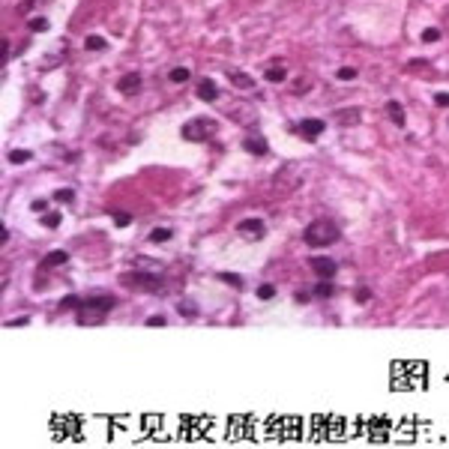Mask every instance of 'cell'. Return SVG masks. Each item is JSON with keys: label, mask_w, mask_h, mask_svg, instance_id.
<instances>
[{"label": "cell", "mask_w": 449, "mask_h": 449, "mask_svg": "<svg viewBox=\"0 0 449 449\" xmlns=\"http://www.w3.org/2000/svg\"><path fill=\"white\" fill-rule=\"evenodd\" d=\"M117 306V300L111 294L105 296H87L81 300V306H78V324L81 327H96V324H102L105 317H108V311Z\"/></svg>", "instance_id": "obj_1"}, {"label": "cell", "mask_w": 449, "mask_h": 449, "mask_svg": "<svg viewBox=\"0 0 449 449\" xmlns=\"http://www.w3.org/2000/svg\"><path fill=\"white\" fill-rule=\"evenodd\" d=\"M339 224L332 222V219H314L311 224H306V231H303V240L309 242V246H332V242L339 240Z\"/></svg>", "instance_id": "obj_2"}, {"label": "cell", "mask_w": 449, "mask_h": 449, "mask_svg": "<svg viewBox=\"0 0 449 449\" xmlns=\"http://www.w3.org/2000/svg\"><path fill=\"white\" fill-rule=\"evenodd\" d=\"M120 285L123 288H132V291H147V294H162V278L153 276V273H144V270H138V273H123L120 276Z\"/></svg>", "instance_id": "obj_3"}, {"label": "cell", "mask_w": 449, "mask_h": 449, "mask_svg": "<svg viewBox=\"0 0 449 449\" xmlns=\"http://www.w3.org/2000/svg\"><path fill=\"white\" fill-rule=\"evenodd\" d=\"M180 132H183L186 141H210L216 132H219V123L213 120V117H195V120H189Z\"/></svg>", "instance_id": "obj_4"}, {"label": "cell", "mask_w": 449, "mask_h": 449, "mask_svg": "<svg viewBox=\"0 0 449 449\" xmlns=\"http://www.w3.org/2000/svg\"><path fill=\"white\" fill-rule=\"evenodd\" d=\"M237 231H240V237H242V240L255 242V240H260V237L267 234V224H264V219L252 216V219H242V222L237 224Z\"/></svg>", "instance_id": "obj_5"}, {"label": "cell", "mask_w": 449, "mask_h": 449, "mask_svg": "<svg viewBox=\"0 0 449 449\" xmlns=\"http://www.w3.org/2000/svg\"><path fill=\"white\" fill-rule=\"evenodd\" d=\"M324 129H327V123H324V120H314V117H309V120H300L294 126V132H296V135H303L306 141H314L317 135H324Z\"/></svg>", "instance_id": "obj_6"}, {"label": "cell", "mask_w": 449, "mask_h": 449, "mask_svg": "<svg viewBox=\"0 0 449 449\" xmlns=\"http://www.w3.org/2000/svg\"><path fill=\"white\" fill-rule=\"evenodd\" d=\"M117 90H120L123 96H135L141 90V72H126L120 81H117Z\"/></svg>", "instance_id": "obj_7"}, {"label": "cell", "mask_w": 449, "mask_h": 449, "mask_svg": "<svg viewBox=\"0 0 449 449\" xmlns=\"http://www.w3.org/2000/svg\"><path fill=\"white\" fill-rule=\"evenodd\" d=\"M309 264H311V270H314L321 278H332L335 273H339V264L329 260V258H311Z\"/></svg>", "instance_id": "obj_8"}, {"label": "cell", "mask_w": 449, "mask_h": 449, "mask_svg": "<svg viewBox=\"0 0 449 449\" xmlns=\"http://www.w3.org/2000/svg\"><path fill=\"white\" fill-rule=\"evenodd\" d=\"M198 99L201 102H216L219 99V87H216L213 78H201L198 81Z\"/></svg>", "instance_id": "obj_9"}, {"label": "cell", "mask_w": 449, "mask_h": 449, "mask_svg": "<svg viewBox=\"0 0 449 449\" xmlns=\"http://www.w3.org/2000/svg\"><path fill=\"white\" fill-rule=\"evenodd\" d=\"M335 120L342 123V126H357V123L363 120V108H357V105L353 108H339L335 111Z\"/></svg>", "instance_id": "obj_10"}, {"label": "cell", "mask_w": 449, "mask_h": 449, "mask_svg": "<svg viewBox=\"0 0 449 449\" xmlns=\"http://www.w3.org/2000/svg\"><path fill=\"white\" fill-rule=\"evenodd\" d=\"M386 114H389V120L396 123V126H404V123H407V114H404L401 102H396V99H389V102H386Z\"/></svg>", "instance_id": "obj_11"}, {"label": "cell", "mask_w": 449, "mask_h": 449, "mask_svg": "<svg viewBox=\"0 0 449 449\" xmlns=\"http://www.w3.org/2000/svg\"><path fill=\"white\" fill-rule=\"evenodd\" d=\"M66 260H69V255L57 249V252H51V255H45V258H42V270H54V267H60V264H66Z\"/></svg>", "instance_id": "obj_12"}, {"label": "cell", "mask_w": 449, "mask_h": 449, "mask_svg": "<svg viewBox=\"0 0 449 449\" xmlns=\"http://www.w3.org/2000/svg\"><path fill=\"white\" fill-rule=\"evenodd\" d=\"M228 78H231V84H234V87H242V90H252V87H255V81H252L249 75H242V72H237V69L228 72Z\"/></svg>", "instance_id": "obj_13"}, {"label": "cell", "mask_w": 449, "mask_h": 449, "mask_svg": "<svg viewBox=\"0 0 449 449\" xmlns=\"http://www.w3.org/2000/svg\"><path fill=\"white\" fill-rule=\"evenodd\" d=\"M242 147H246L252 156H264V153H267V141L258 138V135H255V138H249V141H242Z\"/></svg>", "instance_id": "obj_14"}, {"label": "cell", "mask_w": 449, "mask_h": 449, "mask_svg": "<svg viewBox=\"0 0 449 449\" xmlns=\"http://www.w3.org/2000/svg\"><path fill=\"white\" fill-rule=\"evenodd\" d=\"M264 78L273 81V84H282V81L288 78V69H285V66H270V69L264 72Z\"/></svg>", "instance_id": "obj_15"}, {"label": "cell", "mask_w": 449, "mask_h": 449, "mask_svg": "<svg viewBox=\"0 0 449 449\" xmlns=\"http://www.w3.org/2000/svg\"><path fill=\"white\" fill-rule=\"evenodd\" d=\"M84 48H87V51H105V48H108V42H105L102 36L90 33V36L84 39Z\"/></svg>", "instance_id": "obj_16"}, {"label": "cell", "mask_w": 449, "mask_h": 449, "mask_svg": "<svg viewBox=\"0 0 449 449\" xmlns=\"http://www.w3.org/2000/svg\"><path fill=\"white\" fill-rule=\"evenodd\" d=\"M171 240V228H153L150 231V242H168Z\"/></svg>", "instance_id": "obj_17"}, {"label": "cell", "mask_w": 449, "mask_h": 449, "mask_svg": "<svg viewBox=\"0 0 449 449\" xmlns=\"http://www.w3.org/2000/svg\"><path fill=\"white\" fill-rule=\"evenodd\" d=\"M311 294H314V296H321V300L332 296V285H329V278H324L321 285H314V288H311Z\"/></svg>", "instance_id": "obj_18"}, {"label": "cell", "mask_w": 449, "mask_h": 449, "mask_svg": "<svg viewBox=\"0 0 449 449\" xmlns=\"http://www.w3.org/2000/svg\"><path fill=\"white\" fill-rule=\"evenodd\" d=\"M168 78H171L174 84H183V81H189V69L186 66H177V69L168 72Z\"/></svg>", "instance_id": "obj_19"}, {"label": "cell", "mask_w": 449, "mask_h": 449, "mask_svg": "<svg viewBox=\"0 0 449 449\" xmlns=\"http://www.w3.org/2000/svg\"><path fill=\"white\" fill-rule=\"evenodd\" d=\"M219 282H224V285H231V288L242 291V278H240V276H234V273H219Z\"/></svg>", "instance_id": "obj_20"}, {"label": "cell", "mask_w": 449, "mask_h": 449, "mask_svg": "<svg viewBox=\"0 0 449 449\" xmlns=\"http://www.w3.org/2000/svg\"><path fill=\"white\" fill-rule=\"evenodd\" d=\"M27 27H30L33 33H45V30H48V18H30Z\"/></svg>", "instance_id": "obj_21"}, {"label": "cell", "mask_w": 449, "mask_h": 449, "mask_svg": "<svg viewBox=\"0 0 449 449\" xmlns=\"http://www.w3.org/2000/svg\"><path fill=\"white\" fill-rule=\"evenodd\" d=\"M30 156H33L30 150H12V153H9V162H12V165H21V162H30Z\"/></svg>", "instance_id": "obj_22"}, {"label": "cell", "mask_w": 449, "mask_h": 449, "mask_svg": "<svg viewBox=\"0 0 449 449\" xmlns=\"http://www.w3.org/2000/svg\"><path fill=\"white\" fill-rule=\"evenodd\" d=\"M54 201H60V204H72V201H75V192H72V189L54 192Z\"/></svg>", "instance_id": "obj_23"}, {"label": "cell", "mask_w": 449, "mask_h": 449, "mask_svg": "<svg viewBox=\"0 0 449 449\" xmlns=\"http://www.w3.org/2000/svg\"><path fill=\"white\" fill-rule=\"evenodd\" d=\"M335 78H339V81H353V78H357V69H353V66H342V69L335 72Z\"/></svg>", "instance_id": "obj_24"}, {"label": "cell", "mask_w": 449, "mask_h": 449, "mask_svg": "<svg viewBox=\"0 0 449 449\" xmlns=\"http://www.w3.org/2000/svg\"><path fill=\"white\" fill-rule=\"evenodd\" d=\"M437 39H440V30L437 27H425L422 30V42H437Z\"/></svg>", "instance_id": "obj_25"}, {"label": "cell", "mask_w": 449, "mask_h": 449, "mask_svg": "<svg viewBox=\"0 0 449 449\" xmlns=\"http://www.w3.org/2000/svg\"><path fill=\"white\" fill-rule=\"evenodd\" d=\"M180 314H183V317H198V306H192V303H180Z\"/></svg>", "instance_id": "obj_26"}, {"label": "cell", "mask_w": 449, "mask_h": 449, "mask_svg": "<svg viewBox=\"0 0 449 449\" xmlns=\"http://www.w3.org/2000/svg\"><path fill=\"white\" fill-rule=\"evenodd\" d=\"M78 306H81L78 296H63V300H60V309H75V311H78Z\"/></svg>", "instance_id": "obj_27"}, {"label": "cell", "mask_w": 449, "mask_h": 449, "mask_svg": "<svg viewBox=\"0 0 449 449\" xmlns=\"http://www.w3.org/2000/svg\"><path fill=\"white\" fill-rule=\"evenodd\" d=\"M258 296H260V300H273V296H276V288H273V285H260Z\"/></svg>", "instance_id": "obj_28"}, {"label": "cell", "mask_w": 449, "mask_h": 449, "mask_svg": "<svg viewBox=\"0 0 449 449\" xmlns=\"http://www.w3.org/2000/svg\"><path fill=\"white\" fill-rule=\"evenodd\" d=\"M42 224H45V228H57V224H60V213H48V216H42Z\"/></svg>", "instance_id": "obj_29"}, {"label": "cell", "mask_w": 449, "mask_h": 449, "mask_svg": "<svg viewBox=\"0 0 449 449\" xmlns=\"http://www.w3.org/2000/svg\"><path fill=\"white\" fill-rule=\"evenodd\" d=\"M114 224L117 228H126V224H132V216L129 213H114Z\"/></svg>", "instance_id": "obj_30"}, {"label": "cell", "mask_w": 449, "mask_h": 449, "mask_svg": "<svg viewBox=\"0 0 449 449\" xmlns=\"http://www.w3.org/2000/svg\"><path fill=\"white\" fill-rule=\"evenodd\" d=\"M434 102L440 105V108H449V93H437V96H434Z\"/></svg>", "instance_id": "obj_31"}, {"label": "cell", "mask_w": 449, "mask_h": 449, "mask_svg": "<svg viewBox=\"0 0 449 449\" xmlns=\"http://www.w3.org/2000/svg\"><path fill=\"white\" fill-rule=\"evenodd\" d=\"M30 324V317H15V321H9L6 327H27Z\"/></svg>", "instance_id": "obj_32"}, {"label": "cell", "mask_w": 449, "mask_h": 449, "mask_svg": "<svg viewBox=\"0 0 449 449\" xmlns=\"http://www.w3.org/2000/svg\"><path fill=\"white\" fill-rule=\"evenodd\" d=\"M147 327H165V317H162V314H156V317H150V321H147Z\"/></svg>", "instance_id": "obj_33"}, {"label": "cell", "mask_w": 449, "mask_h": 449, "mask_svg": "<svg viewBox=\"0 0 449 449\" xmlns=\"http://www.w3.org/2000/svg\"><path fill=\"white\" fill-rule=\"evenodd\" d=\"M368 296H371V294H368V288H360V291H357V303H365Z\"/></svg>", "instance_id": "obj_34"}, {"label": "cell", "mask_w": 449, "mask_h": 449, "mask_svg": "<svg viewBox=\"0 0 449 449\" xmlns=\"http://www.w3.org/2000/svg\"><path fill=\"white\" fill-rule=\"evenodd\" d=\"M309 300H311L309 291H300V294H296V303H309Z\"/></svg>", "instance_id": "obj_35"}]
</instances>
